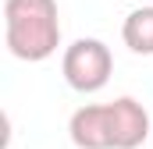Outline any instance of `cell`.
I'll return each instance as SVG.
<instances>
[{
	"mask_svg": "<svg viewBox=\"0 0 153 149\" xmlns=\"http://www.w3.org/2000/svg\"><path fill=\"white\" fill-rule=\"evenodd\" d=\"M121 39H125V46H128L132 53H143V57L153 53V4L150 7H135V11L125 18Z\"/></svg>",
	"mask_w": 153,
	"mask_h": 149,
	"instance_id": "5",
	"label": "cell"
},
{
	"mask_svg": "<svg viewBox=\"0 0 153 149\" xmlns=\"http://www.w3.org/2000/svg\"><path fill=\"white\" fill-rule=\"evenodd\" d=\"M4 43L11 57L39 64L61 46L57 0H4Z\"/></svg>",
	"mask_w": 153,
	"mask_h": 149,
	"instance_id": "1",
	"label": "cell"
},
{
	"mask_svg": "<svg viewBox=\"0 0 153 149\" xmlns=\"http://www.w3.org/2000/svg\"><path fill=\"white\" fill-rule=\"evenodd\" d=\"M61 74H64V82H68L75 92H100V89L111 82V74H114L111 46L100 43V39H75V43L64 50Z\"/></svg>",
	"mask_w": 153,
	"mask_h": 149,
	"instance_id": "2",
	"label": "cell"
},
{
	"mask_svg": "<svg viewBox=\"0 0 153 149\" xmlns=\"http://www.w3.org/2000/svg\"><path fill=\"white\" fill-rule=\"evenodd\" d=\"M111 107V139L114 149H139L150 139V114L139 100L132 96H117Z\"/></svg>",
	"mask_w": 153,
	"mask_h": 149,
	"instance_id": "3",
	"label": "cell"
},
{
	"mask_svg": "<svg viewBox=\"0 0 153 149\" xmlns=\"http://www.w3.org/2000/svg\"><path fill=\"white\" fill-rule=\"evenodd\" d=\"M68 135L78 149H114L111 139V107L107 103H85L71 114Z\"/></svg>",
	"mask_w": 153,
	"mask_h": 149,
	"instance_id": "4",
	"label": "cell"
},
{
	"mask_svg": "<svg viewBox=\"0 0 153 149\" xmlns=\"http://www.w3.org/2000/svg\"><path fill=\"white\" fill-rule=\"evenodd\" d=\"M150 4H153V0H150Z\"/></svg>",
	"mask_w": 153,
	"mask_h": 149,
	"instance_id": "6",
	"label": "cell"
}]
</instances>
